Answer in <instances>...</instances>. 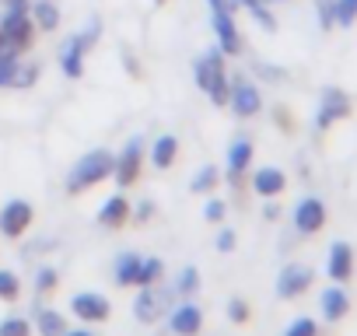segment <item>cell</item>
<instances>
[{"instance_id":"obj_39","label":"cell","mask_w":357,"mask_h":336,"mask_svg":"<svg viewBox=\"0 0 357 336\" xmlns=\"http://www.w3.org/2000/svg\"><path fill=\"white\" fill-rule=\"evenodd\" d=\"M235 245H238V235L231 228H221L218 231V252H235Z\"/></svg>"},{"instance_id":"obj_36","label":"cell","mask_w":357,"mask_h":336,"mask_svg":"<svg viewBox=\"0 0 357 336\" xmlns=\"http://www.w3.org/2000/svg\"><path fill=\"white\" fill-rule=\"evenodd\" d=\"M204 217H207V224H225V217H228V204H225L221 197H211L207 207H204Z\"/></svg>"},{"instance_id":"obj_30","label":"cell","mask_w":357,"mask_h":336,"mask_svg":"<svg viewBox=\"0 0 357 336\" xmlns=\"http://www.w3.org/2000/svg\"><path fill=\"white\" fill-rule=\"evenodd\" d=\"M56 287H60V273L53 266H43L36 273V294L39 298H50V294H56Z\"/></svg>"},{"instance_id":"obj_3","label":"cell","mask_w":357,"mask_h":336,"mask_svg":"<svg viewBox=\"0 0 357 336\" xmlns=\"http://www.w3.org/2000/svg\"><path fill=\"white\" fill-rule=\"evenodd\" d=\"M0 32H4V43L8 49L15 53H29L32 43H36V22L29 15V8H4V15H0Z\"/></svg>"},{"instance_id":"obj_28","label":"cell","mask_w":357,"mask_h":336,"mask_svg":"<svg viewBox=\"0 0 357 336\" xmlns=\"http://www.w3.org/2000/svg\"><path fill=\"white\" fill-rule=\"evenodd\" d=\"M172 291L183 294V298H190L193 291H200V270H197V266H186L183 273H178V280L172 284Z\"/></svg>"},{"instance_id":"obj_10","label":"cell","mask_w":357,"mask_h":336,"mask_svg":"<svg viewBox=\"0 0 357 336\" xmlns=\"http://www.w3.org/2000/svg\"><path fill=\"white\" fill-rule=\"evenodd\" d=\"M312 280H315L312 266H305V263H287V266L277 273V298L294 301V298H301V294L312 287Z\"/></svg>"},{"instance_id":"obj_14","label":"cell","mask_w":357,"mask_h":336,"mask_svg":"<svg viewBox=\"0 0 357 336\" xmlns=\"http://www.w3.org/2000/svg\"><path fill=\"white\" fill-rule=\"evenodd\" d=\"M211 22H214L218 49H221L225 56H238V53L245 49V43H242V32H238V25H235V15L221 11V15H211Z\"/></svg>"},{"instance_id":"obj_13","label":"cell","mask_w":357,"mask_h":336,"mask_svg":"<svg viewBox=\"0 0 357 336\" xmlns=\"http://www.w3.org/2000/svg\"><path fill=\"white\" fill-rule=\"evenodd\" d=\"M168 329L175 336H200L204 333V308L197 301H178L168 315Z\"/></svg>"},{"instance_id":"obj_32","label":"cell","mask_w":357,"mask_h":336,"mask_svg":"<svg viewBox=\"0 0 357 336\" xmlns=\"http://www.w3.org/2000/svg\"><path fill=\"white\" fill-rule=\"evenodd\" d=\"M39 81V63H18L15 77H11V88H32Z\"/></svg>"},{"instance_id":"obj_16","label":"cell","mask_w":357,"mask_h":336,"mask_svg":"<svg viewBox=\"0 0 357 336\" xmlns=\"http://www.w3.org/2000/svg\"><path fill=\"white\" fill-rule=\"evenodd\" d=\"M326 273H329L333 284H347V280H354V245H350V242H333V245H329Z\"/></svg>"},{"instance_id":"obj_27","label":"cell","mask_w":357,"mask_h":336,"mask_svg":"<svg viewBox=\"0 0 357 336\" xmlns=\"http://www.w3.org/2000/svg\"><path fill=\"white\" fill-rule=\"evenodd\" d=\"M22 298V280L15 270H0V301H18Z\"/></svg>"},{"instance_id":"obj_35","label":"cell","mask_w":357,"mask_h":336,"mask_svg":"<svg viewBox=\"0 0 357 336\" xmlns=\"http://www.w3.org/2000/svg\"><path fill=\"white\" fill-rule=\"evenodd\" d=\"M357 22V0H336V25L350 29Z\"/></svg>"},{"instance_id":"obj_25","label":"cell","mask_w":357,"mask_h":336,"mask_svg":"<svg viewBox=\"0 0 357 336\" xmlns=\"http://www.w3.org/2000/svg\"><path fill=\"white\" fill-rule=\"evenodd\" d=\"M235 8H245L266 32H277V18H273V11L266 8V0H235Z\"/></svg>"},{"instance_id":"obj_41","label":"cell","mask_w":357,"mask_h":336,"mask_svg":"<svg viewBox=\"0 0 357 336\" xmlns=\"http://www.w3.org/2000/svg\"><path fill=\"white\" fill-rule=\"evenodd\" d=\"M211 4V15H221V11H228V15H235L238 8H235V0H207Z\"/></svg>"},{"instance_id":"obj_21","label":"cell","mask_w":357,"mask_h":336,"mask_svg":"<svg viewBox=\"0 0 357 336\" xmlns=\"http://www.w3.org/2000/svg\"><path fill=\"white\" fill-rule=\"evenodd\" d=\"M140 263H144V256H140V252H119V256H116V263H112L116 284H119V287H137Z\"/></svg>"},{"instance_id":"obj_19","label":"cell","mask_w":357,"mask_h":336,"mask_svg":"<svg viewBox=\"0 0 357 336\" xmlns=\"http://www.w3.org/2000/svg\"><path fill=\"white\" fill-rule=\"evenodd\" d=\"M84 56H88V46L81 43V36H70L63 43V49H60V67H63V74L70 81L84 77Z\"/></svg>"},{"instance_id":"obj_2","label":"cell","mask_w":357,"mask_h":336,"mask_svg":"<svg viewBox=\"0 0 357 336\" xmlns=\"http://www.w3.org/2000/svg\"><path fill=\"white\" fill-rule=\"evenodd\" d=\"M193 77H197V88L211 98L214 109H225L228 98H231V77H228V63H225V53L214 46L207 49L204 56H197L193 63Z\"/></svg>"},{"instance_id":"obj_12","label":"cell","mask_w":357,"mask_h":336,"mask_svg":"<svg viewBox=\"0 0 357 336\" xmlns=\"http://www.w3.org/2000/svg\"><path fill=\"white\" fill-rule=\"evenodd\" d=\"M252 158H256V144L249 137H235L231 147H228V183L242 190L245 183V172L252 168Z\"/></svg>"},{"instance_id":"obj_6","label":"cell","mask_w":357,"mask_h":336,"mask_svg":"<svg viewBox=\"0 0 357 336\" xmlns=\"http://www.w3.org/2000/svg\"><path fill=\"white\" fill-rule=\"evenodd\" d=\"M350 112H354V102H350V95L329 84V88H322V95H319L315 130H322V133H326L333 123H340V119H350Z\"/></svg>"},{"instance_id":"obj_43","label":"cell","mask_w":357,"mask_h":336,"mask_svg":"<svg viewBox=\"0 0 357 336\" xmlns=\"http://www.w3.org/2000/svg\"><path fill=\"white\" fill-rule=\"evenodd\" d=\"M63 336H91V333H88V329H67Z\"/></svg>"},{"instance_id":"obj_23","label":"cell","mask_w":357,"mask_h":336,"mask_svg":"<svg viewBox=\"0 0 357 336\" xmlns=\"http://www.w3.org/2000/svg\"><path fill=\"white\" fill-rule=\"evenodd\" d=\"M36 333L39 336H63L67 333V319L56 308H39L36 312Z\"/></svg>"},{"instance_id":"obj_29","label":"cell","mask_w":357,"mask_h":336,"mask_svg":"<svg viewBox=\"0 0 357 336\" xmlns=\"http://www.w3.org/2000/svg\"><path fill=\"white\" fill-rule=\"evenodd\" d=\"M18 63H22V53H15V49H0V88H11V77H15Z\"/></svg>"},{"instance_id":"obj_24","label":"cell","mask_w":357,"mask_h":336,"mask_svg":"<svg viewBox=\"0 0 357 336\" xmlns=\"http://www.w3.org/2000/svg\"><path fill=\"white\" fill-rule=\"evenodd\" d=\"M218 186H221V168H218V165H204L200 172L193 176V183H190V190H193L197 197H211Z\"/></svg>"},{"instance_id":"obj_9","label":"cell","mask_w":357,"mask_h":336,"mask_svg":"<svg viewBox=\"0 0 357 336\" xmlns=\"http://www.w3.org/2000/svg\"><path fill=\"white\" fill-rule=\"evenodd\" d=\"M228 105L235 109L238 119L259 116V112H263V95H259L256 81H249V77H231V98H228Z\"/></svg>"},{"instance_id":"obj_15","label":"cell","mask_w":357,"mask_h":336,"mask_svg":"<svg viewBox=\"0 0 357 336\" xmlns=\"http://www.w3.org/2000/svg\"><path fill=\"white\" fill-rule=\"evenodd\" d=\"M249 186H252L256 197H263V200H277V197L287 190V176L280 172L277 165H263V168H256V172H252Z\"/></svg>"},{"instance_id":"obj_40","label":"cell","mask_w":357,"mask_h":336,"mask_svg":"<svg viewBox=\"0 0 357 336\" xmlns=\"http://www.w3.org/2000/svg\"><path fill=\"white\" fill-rule=\"evenodd\" d=\"M154 217V204L151 200H140V207H133V217L130 221H137V224H147Z\"/></svg>"},{"instance_id":"obj_38","label":"cell","mask_w":357,"mask_h":336,"mask_svg":"<svg viewBox=\"0 0 357 336\" xmlns=\"http://www.w3.org/2000/svg\"><path fill=\"white\" fill-rule=\"evenodd\" d=\"M77 36H81V43L91 49V46L102 39V18H98V15H91V18H88V29H84V32H77Z\"/></svg>"},{"instance_id":"obj_34","label":"cell","mask_w":357,"mask_h":336,"mask_svg":"<svg viewBox=\"0 0 357 336\" xmlns=\"http://www.w3.org/2000/svg\"><path fill=\"white\" fill-rule=\"evenodd\" d=\"M284 336H319V322L308 319V315H298V319L284 329Z\"/></svg>"},{"instance_id":"obj_42","label":"cell","mask_w":357,"mask_h":336,"mask_svg":"<svg viewBox=\"0 0 357 336\" xmlns=\"http://www.w3.org/2000/svg\"><path fill=\"white\" fill-rule=\"evenodd\" d=\"M273 119H277V126H284L287 133L294 130V123H291V112H287L284 105H277V109H273Z\"/></svg>"},{"instance_id":"obj_8","label":"cell","mask_w":357,"mask_h":336,"mask_svg":"<svg viewBox=\"0 0 357 336\" xmlns=\"http://www.w3.org/2000/svg\"><path fill=\"white\" fill-rule=\"evenodd\" d=\"M70 312L88 326H98V322H109L112 319V301L105 298V294H98V291H81V294H74L70 298Z\"/></svg>"},{"instance_id":"obj_31","label":"cell","mask_w":357,"mask_h":336,"mask_svg":"<svg viewBox=\"0 0 357 336\" xmlns=\"http://www.w3.org/2000/svg\"><path fill=\"white\" fill-rule=\"evenodd\" d=\"M36 326L22 315H8V319H0V336H32Z\"/></svg>"},{"instance_id":"obj_33","label":"cell","mask_w":357,"mask_h":336,"mask_svg":"<svg viewBox=\"0 0 357 336\" xmlns=\"http://www.w3.org/2000/svg\"><path fill=\"white\" fill-rule=\"evenodd\" d=\"M228 319H231L235 326L252 322V305H249L245 298H231V301H228Z\"/></svg>"},{"instance_id":"obj_22","label":"cell","mask_w":357,"mask_h":336,"mask_svg":"<svg viewBox=\"0 0 357 336\" xmlns=\"http://www.w3.org/2000/svg\"><path fill=\"white\" fill-rule=\"evenodd\" d=\"M29 15H32L39 32H56L60 29V8L53 4V0H36V4L29 8Z\"/></svg>"},{"instance_id":"obj_1","label":"cell","mask_w":357,"mask_h":336,"mask_svg":"<svg viewBox=\"0 0 357 336\" xmlns=\"http://www.w3.org/2000/svg\"><path fill=\"white\" fill-rule=\"evenodd\" d=\"M112 172H116V154L112 151H105V147L88 151L67 172V197H81V193L102 186L105 179H112Z\"/></svg>"},{"instance_id":"obj_5","label":"cell","mask_w":357,"mask_h":336,"mask_svg":"<svg viewBox=\"0 0 357 336\" xmlns=\"http://www.w3.org/2000/svg\"><path fill=\"white\" fill-rule=\"evenodd\" d=\"M172 287H165V284H151V287H140V294L133 298V315H137V322H161L165 315H168V308H172Z\"/></svg>"},{"instance_id":"obj_4","label":"cell","mask_w":357,"mask_h":336,"mask_svg":"<svg viewBox=\"0 0 357 336\" xmlns=\"http://www.w3.org/2000/svg\"><path fill=\"white\" fill-rule=\"evenodd\" d=\"M144 158H147V144H144V137L137 133V137H130V140L123 144V151L116 154V172H112V179H116L119 190H130V186L140 183Z\"/></svg>"},{"instance_id":"obj_11","label":"cell","mask_w":357,"mask_h":336,"mask_svg":"<svg viewBox=\"0 0 357 336\" xmlns=\"http://www.w3.org/2000/svg\"><path fill=\"white\" fill-rule=\"evenodd\" d=\"M326 221H329V211H326V204L319 197L298 200V207H294V228H298V235H319L326 228Z\"/></svg>"},{"instance_id":"obj_17","label":"cell","mask_w":357,"mask_h":336,"mask_svg":"<svg viewBox=\"0 0 357 336\" xmlns=\"http://www.w3.org/2000/svg\"><path fill=\"white\" fill-rule=\"evenodd\" d=\"M130 217H133V204H130L123 193L109 197V200L98 207V224H102V228H109V231L126 228V224H130Z\"/></svg>"},{"instance_id":"obj_7","label":"cell","mask_w":357,"mask_h":336,"mask_svg":"<svg viewBox=\"0 0 357 336\" xmlns=\"http://www.w3.org/2000/svg\"><path fill=\"white\" fill-rule=\"evenodd\" d=\"M32 221H36V207L29 204V200H8L4 207H0V235L4 238H22V235H29V228H32Z\"/></svg>"},{"instance_id":"obj_18","label":"cell","mask_w":357,"mask_h":336,"mask_svg":"<svg viewBox=\"0 0 357 336\" xmlns=\"http://www.w3.org/2000/svg\"><path fill=\"white\" fill-rule=\"evenodd\" d=\"M319 308H322V319L326 322H343L350 315V294L343 291V284L326 287L322 298H319Z\"/></svg>"},{"instance_id":"obj_26","label":"cell","mask_w":357,"mask_h":336,"mask_svg":"<svg viewBox=\"0 0 357 336\" xmlns=\"http://www.w3.org/2000/svg\"><path fill=\"white\" fill-rule=\"evenodd\" d=\"M165 280V263L161 259H144L140 263V273H137V287H151V284H161Z\"/></svg>"},{"instance_id":"obj_20","label":"cell","mask_w":357,"mask_h":336,"mask_svg":"<svg viewBox=\"0 0 357 336\" xmlns=\"http://www.w3.org/2000/svg\"><path fill=\"white\" fill-rule=\"evenodd\" d=\"M175 158H178V137L175 133H161L151 144V165L158 168V172H168V168L175 165Z\"/></svg>"},{"instance_id":"obj_37","label":"cell","mask_w":357,"mask_h":336,"mask_svg":"<svg viewBox=\"0 0 357 336\" xmlns=\"http://www.w3.org/2000/svg\"><path fill=\"white\" fill-rule=\"evenodd\" d=\"M315 11H319V25L329 32L336 25V0H315Z\"/></svg>"}]
</instances>
